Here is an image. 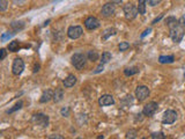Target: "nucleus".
Returning <instances> with one entry per match:
<instances>
[{
    "mask_svg": "<svg viewBox=\"0 0 185 139\" xmlns=\"http://www.w3.org/2000/svg\"><path fill=\"white\" fill-rule=\"evenodd\" d=\"M13 34H15V33H12V34H9V31H8V33H6V34H2V35H1V42H5L6 40L11 38Z\"/></svg>",
    "mask_w": 185,
    "mask_h": 139,
    "instance_id": "c85d7f7f",
    "label": "nucleus"
},
{
    "mask_svg": "<svg viewBox=\"0 0 185 139\" xmlns=\"http://www.w3.org/2000/svg\"><path fill=\"white\" fill-rule=\"evenodd\" d=\"M82 34H83V30L79 26H72V27H69L67 29V36L69 38H72V40L79 38V37L82 36Z\"/></svg>",
    "mask_w": 185,
    "mask_h": 139,
    "instance_id": "423d86ee",
    "label": "nucleus"
},
{
    "mask_svg": "<svg viewBox=\"0 0 185 139\" xmlns=\"http://www.w3.org/2000/svg\"><path fill=\"white\" fill-rule=\"evenodd\" d=\"M38 71H40V65L37 64V65H35V67H34V73L38 72Z\"/></svg>",
    "mask_w": 185,
    "mask_h": 139,
    "instance_id": "4c0bfd02",
    "label": "nucleus"
},
{
    "mask_svg": "<svg viewBox=\"0 0 185 139\" xmlns=\"http://www.w3.org/2000/svg\"><path fill=\"white\" fill-rule=\"evenodd\" d=\"M126 138H137V131L135 130H131L127 132Z\"/></svg>",
    "mask_w": 185,
    "mask_h": 139,
    "instance_id": "c756f323",
    "label": "nucleus"
},
{
    "mask_svg": "<svg viewBox=\"0 0 185 139\" xmlns=\"http://www.w3.org/2000/svg\"><path fill=\"white\" fill-rule=\"evenodd\" d=\"M128 48H130V43H127V42H120V44H119V50H120V51H126Z\"/></svg>",
    "mask_w": 185,
    "mask_h": 139,
    "instance_id": "a878e982",
    "label": "nucleus"
},
{
    "mask_svg": "<svg viewBox=\"0 0 185 139\" xmlns=\"http://www.w3.org/2000/svg\"><path fill=\"white\" fill-rule=\"evenodd\" d=\"M98 103L102 107H106V105H112L115 104V98L112 95H109V94H105V95H102L101 98H98Z\"/></svg>",
    "mask_w": 185,
    "mask_h": 139,
    "instance_id": "f8f14e48",
    "label": "nucleus"
},
{
    "mask_svg": "<svg viewBox=\"0 0 185 139\" xmlns=\"http://www.w3.org/2000/svg\"><path fill=\"white\" fill-rule=\"evenodd\" d=\"M157 107H159V105H157V103H156V102H148V103L144 107L142 112H144V115L150 117V116H153L156 112Z\"/></svg>",
    "mask_w": 185,
    "mask_h": 139,
    "instance_id": "9d476101",
    "label": "nucleus"
},
{
    "mask_svg": "<svg viewBox=\"0 0 185 139\" xmlns=\"http://www.w3.org/2000/svg\"><path fill=\"white\" fill-rule=\"evenodd\" d=\"M49 22H50V20H47V21H45V23H44V26H47V24H49Z\"/></svg>",
    "mask_w": 185,
    "mask_h": 139,
    "instance_id": "ea45409f",
    "label": "nucleus"
},
{
    "mask_svg": "<svg viewBox=\"0 0 185 139\" xmlns=\"http://www.w3.org/2000/svg\"><path fill=\"white\" fill-rule=\"evenodd\" d=\"M31 122L36 124V125H40L42 127H46L49 125V116L44 115V114H36L33 116Z\"/></svg>",
    "mask_w": 185,
    "mask_h": 139,
    "instance_id": "20e7f679",
    "label": "nucleus"
},
{
    "mask_svg": "<svg viewBox=\"0 0 185 139\" xmlns=\"http://www.w3.org/2000/svg\"><path fill=\"white\" fill-rule=\"evenodd\" d=\"M162 17H163V14H160V16H159V17H156V19H154V20H153V22H152V24H155V23H157V22H159V21H160V20H161Z\"/></svg>",
    "mask_w": 185,
    "mask_h": 139,
    "instance_id": "c9c22d12",
    "label": "nucleus"
},
{
    "mask_svg": "<svg viewBox=\"0 0 185 139\" xmlns=\"http://www.w3.org/2000/svg\"><path fill=\"white\" fill-rule=\"evenodd\" d=\"M110 60H111V53L108 51H105L102 53V58H101V64H106L109 63Z\"/></svg>",
    "mask_w": 185,
    "mask_h": 139,
    "instance_id": "6ab92c4d",
    "label": "nucleus"
},
{
    "mask_svg": "<svg viewBox=\"0 0 185 139\" xmlns=\"http://www.w3.org/2000/svg\"><path fill=\"white\" fill-rule=\"evenodd\" d=\"M117 34V30L115 28H108L104 30V33L102 34V41L108 40L110 36H113V35Z\"/></svg>",
    "mask_w": 185,
    "mask_h": 139,
    "instance_id": "dca6fc26",
    "label": "nucleus"
},
{
    "mask_svg": "<svg viewBox=\"0 0 185 139\" xmlns=\"http://www.w3.org/2000/svg\"><path fill=\"white\" fill-rule=\"evenodd\" d=\"M87 57H88L89 60H92V62H96L98 59V53L96 51H94V50H90V51H88Z\"/></svg>",
    "mask_w": 185,
    "mask_h": 139,
    "instance_id": "412c9836",
    "label": "nucleus"
},
{
    "mask_svg": "<svg viewBox=\"0 0 185 139\" xmlns=\"http://www.w3.org/2000/svg\"><path fill=\"white\" fill-rule=\"evenodd\" d=\"M64 98V92L61 88H56V91H54V94H53V101H54V103H58V102H60Z\"/></svg>",
    "mask_w": 185,
    "mask_h": 139,
    "instance_id": "2eb2a0df",
    "label": "nucleus"
},
{
    "mask_svg": "<svg viewBox=\"0 0 185 139\" xmlns=\"http://www.w3.org/2000/svg\"><path fill=\"white\" fill-rule=\"evenodd\" d=\"M138 7H135L132 4H126L124 6V14L127 20H133L138 15Z\"/></svg>",
    "mask_w": 185,
    "mask_h": 139,
    "instance_id": "7ed1b4c3",
    "label": "nucleus"
},
{
    "mask_svg": "<svg viewBox=\"0 0 185 139\" xmlns=\"http://www.w3.org/2000/svg\"><path fill=\"white\" fill-rule=\"evenodd\" d=\"M138 12L139 14H145L146 13V0H139Z\"/></svg>",
    "mask_w": 185,
    "mask_h": 139,
    "instance_id": "a211bd4d",
    "label": "nucleus"
},
{
    "mask_svg": "<svg viewBox=\"0 0 185 139\" xmlns=\"http://www.w3.org/2000/svg\"><path fill=\"white\" fill-rule=\"evenodd\" d=\"M53 94H54V92H53L52 89H46V91H44L40 98V103H47L49 101L53 100Z\"/></svg>",
    "mask_w": 185,
    "mask_h": 139,
    "instance_id": "ddd939ff",
    "label": "nucleus"
},
{
    "mask_svg": "<svg viewBox=\"0 0 185 139\" xmlns=\"http://www.w3.org/2000/svg\"><path fill=\"white\" fill-rule=\"evenodd\" d=\"M173 56H161L159 58V62L161 64H171L173 63Z\"/></svg>",
    "mask_w": 185,
    "mask_h": 139,
    "instance_id": "f3484780",
    "label": "nucleus"
},
{
    "mask_svg": "<svg viewBox=\"0 0 185 139\" xmlns=\"http://www.w3.org/2000/svg\"><path fill=\"white\" fill-rule=\"evenodd\" d=\"M12 28H14V30L17 31L19 29L23 28V23L22 22H13L12 23Z\"/></svg>",
    "mask_w": 185,
    "mask_h": 139,
    "instance_id": "bb28decb",
    "label": "nucleus"
},
{
    "mask_svg": "<svg viewBox=\"0 0 185 139\" xmlns=\"http://www.w3.org/2000/svg\"><path fill=\"white\" fill-rule=\"evenodd\" d=\"M22 105H23L22 101H19V102H17V103L15 104L13 108H11L9 110H7V112H8V114H12V112H14V111H16V110L21 109V108H22Z\"/></svg>",
    "mask_w": 185,
    "mask_h": 139,
    "instance_id": "b1692460",
    "label": "nucleus"
},
{
    "mask_svg": "<svg viewBox=\"0 0 185 139\" xmlns=\"http://www.w3.org/2000/svg\"><path fill=\"white\" fill-rule=\"evenodd\" d=\"M177 119V112L175 110H167L164 111L163 117H162V122L164 124H173L175 121Z\"/></svg>",
    "mask_w": 185,
    "mask_h": 139,
    "instance_id": "6e6552de",
    "label": "nucleus"
},
{
    "mask_svg": "<svg viewBox=\"0 0 185 139\" xmlns=\"http://www.w3.org/2000/svg\"><path fill=\"white\" fill-rule=\"evenodd\" d=\"M7 0H0V12H5L7 9Z\"/></svg>",
    "mask_w": 185,
    "mask_h": 139,
    "instance_id": "cd10ccee",
    "label": "nucleus"
},
{
    "mask_svg": "<svg viewBox=\"0 0 185 139\" xmlns=\"http://www.w3.org/2000/svg\"><path fill=\"white\" fill-rule=\"evenodd\" d=\"M85 27L88 30H94V29H97L99 27V21L95 16H89L86 19L85 21Z\"/></svg>",
    "mask_w": 185,
    "mask_h": 139,
    "instance_id": "9b49d317",
    "label": "nucleus"
},
{
    "mask_svg": "<svg viewBox=\"0 0 185 139\" xmlns=\"http://www.w3.org/2000/svg\"><path fill=\"white\" fill-rule=\"evenodd\" d=\"M139 70L137 67H128V69H125L124 70V74L126 75V77H131V75L135 74V73H138Z\"/></svg>",
    "mask_w": 185,
    "mask_h": 139,
    "instance_id": "aec40b11",
    "label": "nucleus"
},
{
    "mask_svg": "<svg viewBox=\"0 0 185 139\" xmlns=\"http://www.w3.org/2000/svg\"><path fill=\"white\" fill-rule=\"evenodd\" d=\"M177 22H178V21H177V20H176L175 17H173V16L168 17L167 20H166V23H167V26L169 27V29L173 28V26H175V24H176Z\"/></svg>",
    "mask_w": 185,
    "mask_h": 139,
    "instance_id": "5701e85b",
    "label": "nucleus"
},
{
    "mask_svg": "<svg viewBox=\"0 0 185 139\" xmlns=\"http://www.w3.org/2000/svg\"><path fill=\"white\" fill-rule=\"evenodd\" d=\"M60 112H61V115L65 116V117H68V116H69V108H68V107H65V108H63V109H61V111H60Z\"/></svg>",
    "mask_w": 185,
    "mask_h": 139,
    "instance_id": "7c9ffc66",
    "label": "nucleus"
},
{
    "mask_svg": "<svg viewBox=\"0 0 185 139\" xmlns=\"http://www.w3.org/2000/svg\"><path fill=\"white\" fill-rule=\"evenodd\" d=\"M185 33V28L180 24L179 22H177L173 28H170V37L175 43H179L180 41L183 40V36Z\"/></svg>",
    "mask_w": 185,
    "mask_h": 139,
    "instance_id": "f257e3e1",
    "label": "nucleus"
},
{
    "mask_svg": "<svg viewBox=\"0 0 185 139\" xmlns=\"http://www.w3.org/2000/svg\"><path fill=\"white\" fill-rule=\"evenodd\" d=\"M24 70V63L21 58H15L13 65H12V71H13V74L20 75Z\"/></svg>",
    "mask_w": 185,
    "mask_h": 139,
    "instance_id": "0eeeda50",
    "label": "nucleus"
},
{
    "mask_svg": "<svg viewBox=\"0 0 185 139\" xmlns=\"http://www.w3.org/2000/svg\"><path fill=\"white\" fill-rule=\"evenodd\" d=\"M19 49V41H13L8 44V50L12 52H16Z\"/></svg>",
    "mask_w": 185,
    "mask_h": 139,
    "instance_id": "4be33fe9",
    "label": "nucleus"
},
{
    "mask_svg": "<svg viewBox=\"0 0 185 139\" xmlns=\"http://www.w3.org/2000/svg\"><path fill=\"white\" fill-rule=\"evenodd\" d=\"M49 139H63V136H59V134H52V136H49L47 137Z\"/></svg>",
    "mask_w": 185,
    "mask_h": 139,
    "instance_id": "72a5a7b5",
    "label": "nucleus"
},
{
    "mask_svg": "<svg viewBox=\"0 0 185 139\" xmlns=\"http://www.w3.org/2000/svg\"><path fill=\"white\" fill-rule=\"evenodd\" d=\"M121 0H112V2H115V4H119Z\"/></svg>",
    "mask_w": 185,
    "mask_h": 139,
    "instance_id": "58836bf2",
    "label": "nucleus"
},
{
    "mask_svg": "<svg viewBox=\"0 0 185 139\" xmlns=\"http://www.w3.org/2000/svg\"><path fill=\"white\" fill-rule=\"evenodd\" d=\"M162 0H147V2H148V5L149 6H156V5H159L160 2H161Z\"/></svg>",
    "mask_w": 185,
    "mask_h": 139,
    "instance_id": "2f4dec72",
    "label": "nucleus"
},
{
    "mask_svg": "<svg viewBox=\"0 0 185 139\" xmlns=\"http://www.w3.org/2000/svg\"><path fill=\"white\" fill-rule=\"evenodd\" d=\"M87 57L83 53H74L72 56V64L76 70H82L86 66Z\"/></svg>",
    "mask_w": 185,
    "mask_h": 139,
    "instance_id": "f03ea898",
    "label": "nucleus"
},
{
    "mask_svg": "<svg viewBox=\"0 0 185 139\" xmlns=\"http://www.w3.org/2000/svg\"><path fill=\"white\" fill-rule=\"evenodd\" d=\"M150 138L153 139H164L166 138V136L163 134L162 132H155V133H152V136H150Z\"/></svg>",
    "mask_w": 185,
    "mask_h": 139,
    "instance_id": "393cba45",
    "label": "nucleus"
},
{
    "mask_svg": "<svg viewBox=\"0 0 185 139\" xmlns=\"http://www.w3.org/2000/svg\"><path fill=\"white\" fill-rule=\"evenodd\" d=\"M115 2H108L102 7V16L110 17L115 14Z\"/></svg>",
    "mask_w": 185,
    "mask_h": 139,
    "instance_id": "1a4fd4ad",
    "label": "nucleus"
},
{
    "mask_svg": "<svg viewBox=\"0 0 185 139\" xmlns=\"http://www.w3.org/2000/svg\"><path fill=\"white\" fill-rule=\"evenodd\" d=\"M63 84L66 88H71V87H73L75 84H76V77L73 75V74L67 75V78H65V79H64Z\"/></svg>",
    "mask_w": 185,
    "mask_h": 139,
    "instance_id": "4468645a",
    "label": "nucleus"
},
{
    "mask_svg": "<svg viewBox=\"0 0 185 139\" xmlns=\"http://www.w3.org/2000/svg\"><path fill=\"white\" fill-rule=\"evenodd\" d=\"M150 31H152V29H150V28L146 29V30H145L144 33H142V34H141V37H145V36H146V35H148V34H149Z\"/></svg>",
    "mask_w": 185,
    "mask_h": 139,
    "instance_id": "e433bc0d",
    "label": "nucleus"
},
{
    "mask_svg": "<svg viewBox=\"0 0 185 139\" xmlns=\"http://www.w3.org/2000/svg\"><path fill=\"white\" fill-rule=\"evenodd\" d=\"M0 52H1V56H0V60H4L6 57V50L5 49H1L0 50Z\"/></svg>",
    "mask_w": 185,
    "mask_h": 139,
    "instance_id": "f704fd0d",
    "label": "nucleus"
},
{
    "mask_svg": "<svg viewBox=\"0 0 185 139\" xmlns=\"http://www.w3.org/2000/svg\"><path fill=\"white\" fill-rule=\"evenodd\" d=\"M149 88L147 86H138L135 89V98H138L139 102H141L149 96Z\"/></svg>",
    "mask_w": 185,
    "mask_h": 139,
    "instance_id": "39448f33",
    "label": "nucleus"
},
{
    "mask_svg": "<svg viewBox=\"0 0 185 139\" xmlns=\"http://www.w3.org/2000/svg\"><path fill=\"white\" fill-rule=\"evenodd\" d=\"M103 69H104V65L103 64H99L97 67H96V70L94 71V73H95V74H96V73H99V72H102V71H103Z\"/></svg>",
    "mask_w": 185,
    "mask_h": 139,
    "instance_id": "473e14b6",
    "label": "nucleus"
}]
</instances>
